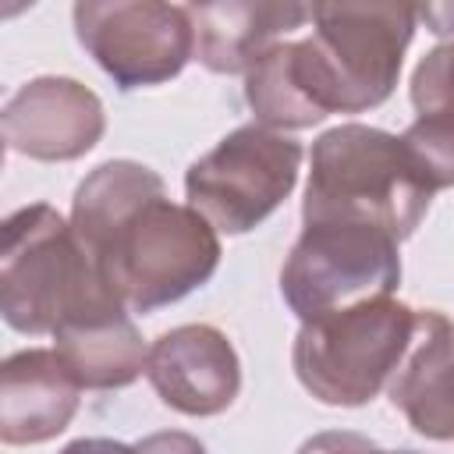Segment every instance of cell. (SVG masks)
<instances>
[{
    "instance_id": "ffe728a7",
    "label": "cell",
    "mask_w": 454,
    "mask_h": 454,
    "mask_svg": "<svg viewBox=\"0 0 454 454\" xmlns=\"http://www.w3.org/2000/svg\"><path fill=\"white\" fill-rule=\"evenodd\" d=\"M419 18L429 25V32H433V35H454V4L419 7Z\"/></svg>"
},
{
    "instance_id": "3957f363",
    "label": "cell",
    "mask_w": 454,
    "mask_h": 454,
    "mask_svg": "<svg viewBox=\"0 0 454 454\" xmlns=\"http://www.w3.org/2000/svg\"><path fill=\"white\" fill-rule=\"evenodd\" d=\"M415 21L411 4H312V35L287 39V67L309 110L326 121L387 103Z\"/></svg>"
},
{
    "instance_id": "4fadbf2b",
    "label": "cell",
    "mask_w": 454,
    "mask_h": 454,
    "mask_svg": "<svg viewBox=\"0 0 454 454\" xmlns=\"http://www.w3.org/2000/svg\"><path fill=\"white\" fill-rule=\"evenodd\" d=\"M390 404L426 440H454V323L422 309L411 348L387 383Z\"/></svg>"
},
{
    "instance_id": "9c48e42d",
    "label": "cell",
    "mask_w": 454,
    "mask_h": 454,
    "mask_svg": "<svg viewBox=\"0 0 454 454\" xmlns=\"http://www.w3.org/2000/svg\"><path fill=\"white\" fill-rule=\"evenodd\" d=\"M0 131L11 153L43 160V163H67L85 156L106 131L103 99L82 85L78 78L43 74L25 85L4 103Z\"/></svg>"
},
{
    "instance_id": "30bf717a",
    "label": "cell",
    "mask_w": 454,
    "mask_h": 454,
    "mask_svg": "<svg viewBox=\"0 0 454 454\" xmlns=\"http://www.w3.org/2000/svg\"><path fill=\"white\" fill-rule=\"evenodd\" d=\"M145 376L167 408L209 419L234 404L241 390V358L223 330L184 323L153 340Z\"/></svg>"
},
{
    "instance_id": "5bb4252c",
    "label": "cell",
    "mask_w": 454,
    "mask_h": 454,
    "mask_svg": "<svg viewBox=\"0 0 454 454\" xmlns=\"http://www.w3.org/2000/svg\"><path fill=\"white\" fill-rule=\"evenodd\" d=\"M53 351L74 372L82 390H121L135 383L149 362V348L128 312L57 330Z\"/></svg>"
},
{
    "instance_id": "7a4b0ae2",
    "label": "cell",
    "mask_w": 454,
    "mask_h": 454,
    "mask_svg": "<svg viewBox=\"0 0 454 454\" xmlns=\"http://www.w3.org/2000/svg\"><path fill=\"white\" fill-rule=\"evenodd\" d=\"M0 312L11 330L35 337L121 316L128 305L92 262L71 220L46 202H32L4 220Z\"/></svg>"
},
{
    "instance_id": "8992f818",
    "label": "cell",
    "mask_w": 454,
    "mask_h": 454,
    "mask_svg": "<svg viewBox=\"0 0 454 454\" xmlns=\"http://www.w3.org/2000/svg\"><path fill=\"white\" fill-rule=\"evenodd\" d=\"M397 245V238L369 223L312 220L280 266V294L301 323L394 294L401 284Z\"/></svg>"
},
{
    "instance_id": "52a82bcc",
    "label": "cell",
    "mask_w": 454,
    "mask_h": 454,
    "mask_svg": "<svg viewBox=\"0 0 454 454\" xmlns=\"http://www.w3.org/2000/svg\"><path fill=\"white\" fill-rule=\"evenodd\" d=\"M301 142L262 124H241L223 135L184 174L188 206L220 234L255 231L298 184Z\"/></svg>"
},
{
    "instance_id": "6da1fadb",
    "label": "cell",
    "mask_w": 454,
    "mask_h": 454,
    "mask_svg": "<svg viewBox=\"0 0 454 454\" xmlns=\"http://www.w3.org/2000/svg\"><path fill=\"white\" fill-rule=\"evenodd\" d=\"M71 227L128 312H156L199 291L220 266V231L170 202L163 177L135 160H106L71 199Z\"/></svg>"
},
{
    "instance_id": "277c9868",
    "label": "cell",
    "mask_w": 454,
    "mask_h": 454,
    "mask_svg": "<svg viewBox=\"0 0 454 454\" xmlns=\"http://www.w3.org/2000/svg\"><path fill=\"white\" fill-rule=\"evenodd\" d=\"M433 195L401 135L351 121L312 142L301 223L351 220L404 241L422 223Z\"/></svg>"
},
{
    "instance_id": "9a60e30c",
    "label": "cell",
    "mask_w": 454,
    "mask_h": 454,
    "mask_svg": "<svg viewBox=\"0 0 454 454\" xmlns=\"http://www.w3.org/2000/svg\"><path fill=\"white\" fill-rule=\"evenodd\" d=\"M401 142L433 192L454 188V117H415Z\"/></svg>"
},
{
    "instance_id": "7c38bea8",
    "label": "cell",
    "mask_w": 454,
    "mask_h": 454,
    "mask_svg": "<svg viewBox=\"0 0 454 454\" xmlns=\"http://www.w3.org/2000/svg\"><path fill=\"white\" fill-rule=\"evenodd\" d=\"M188 14L195 28V60L213 74H248L270 46L312 21V7L273 0L188 4Z\"/></svg>"
},
{
    "instance_id": "e0dca14e",
    "label": "cell",
    "mask_w": 454,
    "mask_h": 454,
    "mask_svg": "<svg viewBox=\"0 0 454 454\" xmlns=\"http://www.w3.org/2000/svg\"><path fill=\"white\" fill-rule=\"evenodd\" d=\"M298 454H419V450H408V447L387 450V447L372 443V440L362 436V433H351V429H326V433L309 436V440L298 447Z\"/></svg>"
},
{
    "instance_id": "ac0fdd59",
    "label": "cell",
    "mask_w": 454,
    "mask_h": 454,
    "mask_svg": "<svg viewBox=\"0 0 454 454\" xmlns=\"http://www.w3.org/2000/svg\"><path fill=\"white\" fill-rule=\"evenodd\" d=\"M138 454H206L202 440L181 429H163V433H149L138 443Z\"/></svg>"
},
{
    "instance_id": "ba28073f",
    "label": "cell",
    "mask_w": 454,
    "mask_h": 454,
    "mask_svg": "<svg viewBox=\"0 0 454 454\" xmlns=\"http://www.w3.org/2000/svg\"><path fill=\"white\" fill-rule=\"evenodd\" d=\"M74 35L117 89L163 85L195 57L188 4L160 0H78Z\"/></svg>"
},
{
    "instance_id": "d6986e66",
    "label": "cell",
    "mask_w": 454,
    "mask_h": 454,
    "mask_svg": "<svg viewBox=\"0 0 454 454\" xmlns=\"http://www.w3.org/2000/svg\"><path fill=\"white\" fill-rule=\"evenodd\" d=\"M60 454H138V447H128L121 440H106V436H82V440H71Z\"/></svg>"
},
{
    "instance_id": "2e32d148",
    "label": "cell",
    "mask_w": 454,
    "mask_h": 454,
    "mask_svg": "<svg viewBox=\"0 0 454 454\" xmlns=\"http://www.w3.org/2000/svg\"><path fill=\"white\" fill-rule=\"evenodd\" d=\"M411 106L419 117H454V43L433 46L415 64Z\"/></svg>"
},
{
    "instance_id": "8fae6325",
    "label": "cell",
    "mask_w": 454,
    "mask_h": 454,
    "mask_svg": "<svg viewBox=\"0 0 454 454\" xmlns=\"http://www.w3.org/2000/svg\"><path fill=\"white\" fill-rule=\"evenodd\" d=\"M82 383L53 348H25L0 365V440L11 447L46 443L78 411Z\"/></svg>"
},
{
    "instance_id": "5b68a950",
    "label": "cell",
    "mask_w": 454,
    "mask_h": 454,
    "mask_svg": "<svg viewBox=\"0 0 454 454\" xmlns=\"http://www.w3.org/2000/svg\"><path fill=\"white\" fill-rule=\"evenodd\" d=\"M415 323L419 309L397 301L394 294L309 319L291 348L294 376L323 404H369L404 362Z\"/></svg>"
}]
</instances>
